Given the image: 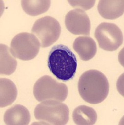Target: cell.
Here are the masks:
<instances>
[{
  "mask_svg": "<svg viewBox=\"0 0 124 125\" xmlns=\"http://www.w3.org/2000/svg\"><path fill=\"white\" fill-rule=\"evenodd\" d=\"M80 96L90 104H99L104 101L109 92V83L103 73L97 70L85 71L78 83Z\"/></svg>",
  "mask_w": 124,
  "mask_h": 125,
  "instance_id": "cell-1",
  "label": "cell"
},
{
  "mask_svg": "<svg viewBox=\"0 0 124 125\" xmlns=\"http://www.w3.org/2000/svg\"><path fill=\"white\" fill-rule=\"evenodd\" d=\"M47 62L50 71L58 80L65 82L68 81L75 74L77 58L67 46H54L49 53Z\"/></svg>",
  "mask_w": 124,
  "mask_h": 125,
  "instance_id": "cell-2",
  "label": "cell"
},
{
  "mask_svg": "<svg viewBox=\"0 0 124 125\" xmlns=\"http://www.w3.org/2000/svg\"><path fill=\"white\" fill-rule=\"evenodd\" d=\"M68 107L56 100H46L38 104L34 111V116L39 121L48 125H64L69 121Z\"/></svg>",
  "mask_w": 124,
  "mask_h": 125,
  "instance_id": "cell-3",
  "label": "cell"
},
{
  "mask_svg": "<svg viewBox=\"0 0 124 125\" xmlns=\"http://www.w3.org/2000/svg\"><path fill=\"white\" fill-rule=\"evenodd\" d=\"M68 93V89L65 84L48 75L39 78L33 86V95L40 102L46 100L63 102L67 99Z\"/></svg>",
  "mask_w": 124,
  "mask_h": 125,
  "instance_id": "cell-4",
  "label": "cell"
},
{
  "mask_svg": "<svg viewBox=\"0 0 124 125\" xmlns=\"http://www.w3.org/2000/svg\"><path fill=\"white\" fill-rule=\"evenodd\" d=\"M40 46V41L34 34L21 33L12 40L10 51L15 58L23 61H28L37 56Z\"/></svg>",
  "mask_w": 124,
  "mask_h": 125,
  "instance_id": "cell-5",
  "label": "cell"
},
{
  "mask_svg": "<svg viewBox=\"0 0 124 125\" xmlns=\"http://www.w3.org/2000/svg\"><path fill=\"white\" fill-rule=\"evenodd\" d=\"M61 26L54 18L46 16L35 21L32 33L40 41V46L46 48L55 43L61 34Z\"/></svg>",
  "mask_w": 124,
  "mask_h": 125,
  "instance_id": "cell-6",
  "label": "cell"
},
{
  "mask_svg": "<svg viewBox=\"0 0 124 125\" xmlns=\"http://www.w3.org/2000/svg\"><path fill=\"white\" fill-rule=\"evenodd\" d=\"M95 37L99 47L108 51H115L124 43V35L117 25L113 23H102L95 30Z\"/></svg>",
  "mask_w": 124,
  "mask_h": 125,
  "instance_id": "cell-7",
  "label": "cell"
},
{
  "mask_svg": "<svg viewBox=\"0 0 124 125\" xmlns=\"http://www.w3.org/2000/svg\"><path fill=\"white\" fill-rule=\"evenodd\" d=\"M65 24L70 33L75 35L90 34L91 23L87 13L80 8H75L65 16Z\"/></svg>",
  "mask_w": 124,
  "mask_h": 125,
  "instance_id": "cell-8",
  "label": "cell"
},
{
  "mask_svg": "<svg viewBox=\"0 0 124 125\" xmlns=\"http://www.w3.org/2000/svg\"><path fill=\"white\" fill-rule=\"evenodd\" d=\"M30 119L28 109L22 104H16L9 108L4 115V121L8 125H27Z\"/></svg>",
  "mask_w": 124,
  "mask_h": 125,
  "instance_id": "cell-9",
  "label": "cell"
},
{
  "mask_svg": "<svg viewBox=\"0 0 124 125\" xmlns=\"http://www.w3.org/2000/svg\"><path fill=\"white\" fill-rule=\"evenodd\" d=\"M73 48L83 61L91 60L97 53V48L95 41L89 36L77 38L73 42Z\"/></svg>",
  "mask_w": 124,
  "mask_h": 125,
  "instance_id": "cell-10",
  "label": "cell"
},
{
  "mask_svg": "<svg viewBox=\"0 0 124 125\" xmlns=\"http://www.w3.org/2000/svg\"><path fill=\"white\" fill-rule=\"evenodd\" d=\"M98 11L105 19L115 20L124 14V0H100Z\"/></svg>",
  "mask_w": 124,
  "mask_h": 125,
  "instance_id": "cell-11",
  "label": "cell"
},
{
  "mask_svg": "<svg viewBox=\"0 0 124 125\" xmlns=\"http://www.w3.org/2000/svg\"><path fill=\"white\" fill-rule=\"evenodd\" d=\"M0 88V107L4 108L11 105L17 98L18 91L16 85L11 80L6 78H1Z\"/></svg>",
  "mask_w": 124,
  "mask_h": 125,
  "instance_id": "cell-12",
  "label": "cell"
},
{
  "mask_svg": "<svg viewBox=\"0 0 124 125\" xmlns=\"http://www.w3.org/2000/svg\"><path fill=\"white\" fill-rule=\"evenodd\" d=\"M73 120L78 125H93L97 121V114L91 107L81 105L73 110Z\"/></svg>",
  "mask_w": 124,
  "mask_h": 125,
  "instance_id": "cell-13",
  "label": "cell"
},
{
  "mask_svg": "<svg viewBox=\"0 0 124 125\" xmlns=\"http://www.w3.org/2000/svg\"><path fill=\"white\" fill-rule=\"evenodd\" d=\"M0 54H1V65L0 73L1 74L10 75L13 74L16 70L17 61L15 58L13 56L10 49L5 44L0 45Z\"/></svg>",
  "mask_w": 124,
  "mask_h": 125,
  "instance_id": "cell-14",
  "label": "cell"
},
{
  "mask_svg": "<svg viewBox=\"0 0 124 125\" xmlns=\"http://www.w3.org/2000/svg\"><path fill=\"white\" fill-rule=\"evenodd\" d=\"M23 11L28 15L35 16L46 13L51 5L49 0H23L21 1Z\"/></svg>",
  "mask_w": 124,
  "mask_h": 125,
  "instance_id": "cell-15",
  "label": "cell"
},
{
  "mask_svg": "<svg viewBox=\"0 0 124 125\" xmlns=\"http://www.w3.org/2000/svg\"><path fill=\"white\" fill-rule=\"evenodd\" d=\"M70 5L73 7L80 8L83 11H87L91 9L93 6H94L95 1H68Z\"/></svg>",
  "mask_w": 124,
  "mask_h": 125,
  "instance_id": "cell-16",
  "label": "cell"
}]
</instances>
